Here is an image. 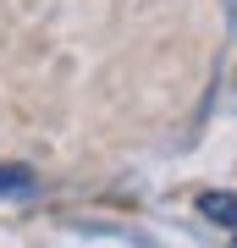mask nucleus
I'll return each mask as SVG.
<instances>
[{"label": "nucleus", "mask_w": 237, "mask_h": 248, "mask_svg": "<svg viewBox=\"0 0 237 248\" xmlns=\"http://www.w3.org/2000/svg\"><path fill=\"white\" fill-rule=\"evenodd\" d=\"M17 193H33V171L28 166H0V199H17Z\"/></svg>", "instance_id": "2"}, {"label": "nucleus", "mask_w": 237, "mask_h": 248, "mask_svg": "<svg viewBox=\"0 0 237 248\" xmlns=\"http://www.w3.org/2000/svg\"><path fill=\"white\" fill-rule=\"evenodd\" d=\"M232 248H237V243H232Z\"/></svg>", "instance_id": "3"}, {"label": "nucleus", "mask_w": 237, "mask_h": 248, "mask_svg": "<svg viewBox=\"0 0 237 248\" xmlns=\"http://www.w3.org/2000/svg\"><path fill=\"white\" fill-rule=\"evenodd\" d=\"M199 215L215 226H237V199L232 193H199Z\"/></svg>", "instance_id": "1"}]
</instances>
